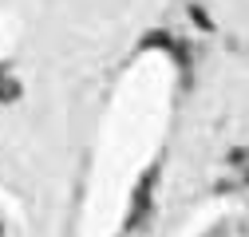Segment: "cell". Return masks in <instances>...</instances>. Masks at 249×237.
<instances>
[]
</instances>
